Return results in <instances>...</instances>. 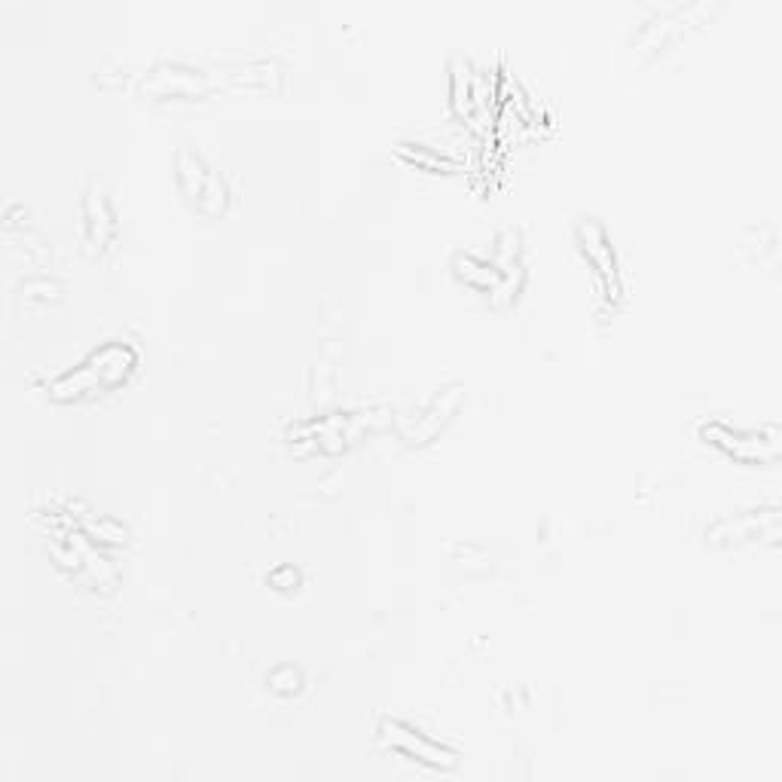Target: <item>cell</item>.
<instances>
[{
    "instance_id": "cell-3",
    "label": "cell",
    "mask_w": 782,
    "mask_h": 782,
    "mask_svg": "<svg viewBox=\"0 0 782 782\" xmlns=\"http://www.w3.org/2000/svg\"><path fill=\"white\" fill-rule=\"evenodd\" d=\"M581 242H584V251H587V257H591L593 266L612 282V278H615V257H612L608 235H605V230L596 223V220H587V223L581 227Z\"/></svg>"
},
{
    "instance_id": "cell-2",
    "label": "cell",
    "mask_w": 782,
    "mask_h": 782,
    "mask_svg": "<svg viewBox=\"0 0 782 782\" xmlns=\"http://www.w3.org/2000/svg\"><path fill=\"white\" fill-rule=\"evenodd\" d=\"M383 737L392 742L395 749H400V752L416 756L419 761H428V764H434V768H453L455 764L453 752L440 749V746H434V742L426 740V737H419V734H412V730L404 728V725H385Z\"/></svg>"
},
{
    "instance_id": "cell-1",
    "label": "cell",
    "mask_w": 782,
    "mask_h": 782,
    "mask_svg": "<svg viewBox=\"0 0 782 782\" xmlns=\"http://www.w3.org/2000/svg\"><path fill=\"white\" fill-rule=\"evenodd\" d=\"M178 178L184 192L190 196L199 211L206 214H218L223 202H227V190L218 180V175L208 168L199 156H192L190 151H184L178 156Z\"/></svg>"
}]
</instances>
